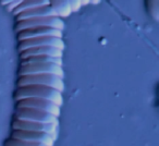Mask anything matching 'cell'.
Instances as JSON below:
<instances>
[{"label":"cell","mask_w":159,"mask_h":146,"mask_svg":"<svg viewBox=\"0 0 159 146\" xmlns=\"http://www.w3.org/2000/svg\"><path fill=\"white\" fill-rule=\"evenodd\" d=\"M14 97H16V102L21 99H25V98H39V99H46L55 103L59 107L63 105V97H62L61 92L51 89V87L43 86V85L21 86L16 89Z\"/></svg>","instance_id":"cell-1"},{"label":"cell","mask_w":159,"mask_h":146,"mask_svg":"<svg viewBox=\"0 0 159 146\" xmlns=\"http://www.w3.org/2000/svg\"><path fill=\"white\" fill-rule=\"evenodd\" d=\"M27 85H43L51 87L63 93L64 83L63 78L55 74H34V75H23L19 78L18 86H27Z\"/></svg>","instance_id":"cell-2"},{"label":"cell","mask_w":159,"mask_h":146,"mask_svg":"<svg viewBox=\"0 0 159 146\" xmlns=\"http://www.w3.org/2000/svg\"><path fill=\"white\" fill-rule=\"evenodd\" d=\"M52 27V29L59 30L63 32L64 29V22L58 16H48V18H36V19H30V20H24L16 22V32L25 31V30L33 29V27Z\"/></svg>","instance_id":"cell-3"},{"label":"cell","mask_w":159,"mask_h":146,"mask_svg":"<svg viewBox=\"0 0 159 146\" xmlns=\"http://www.w3.org/2000/svg\"><path fill=\"white\" fill-rule=\"evenodd\" d=\"M16 119L23 120V121L38 122V123L46 124H58L59 125V120H58L57 117L48 112H45V111L36 110V109L16 108Z\"/></svg>","instance_id":"cell-4"},{"label":"cell","mask_w":159,"mask_h":146,"mask_svg":"<svg viewBox=\"0 0 159 146\" xmlns=\"http://www.w3.org/2000/svg\"><path fill=\"white\" fill-rule=\"evenodd\" d=\"M58 124H46L38 123V122L23 121V120L14 119L12 122V129L13 130H23V131H32V132H43L50 135L53 139L58 137Z\"/></svg>","instance_id":"cell-5"},{"label":"cell","mask_w":159,"mask_h":146,"mask_svg":"<svg viewBox=\"0 0 159 146\" xmlns=\"http://www.w3.org/2000/svg\"><path fill=\"white\" fill-rule=\"evenodd\" d=\"M34 74H55L60 78H63L64 73L61 66L53 63H43V64H27L21 66L19 75H34Z\"/></svg>","instance_id":"cell-6"},{"label":"cell","mask_w":159,"mask_h":146,"mask_svg":"<svg viewBox=\"0 0 159 146\" xmlns=\"http://www.w3.org/2000/svg\"><path fill=\"white\" fill-rule=\"evenodd\" d=\"M18 103V108H30L36 109V110L45 111L55 117H59L60 115V107L57 106L55 103L49 102L46 99H39V98H25L21 99Z\"/></svg>","instance_id":"cell-7"},{"label":"cell","mask_w":159,"mask_h":146,"mask_svg":"<svg viewBox=\"0 0 159 146\" xmlns=\"http://www.w3.org/2000/svg\"><path fill=\"white\" fill-rule=\"evenodd\" d=\"M55 47V48L64 49V42L62 38L58 37H51V36H46V37H39V38H32V39H26L20 42L19 45V50L24 51L30 48H36V47Z\"/></svg>","instance_id":"cell-8"},{"label":"cell","mask_w":159,"mask_h":146,"mask_svg":"<svg viewBox=\"0 0 159 146\" xmlns=\"http://www.w3.org/2000/svg\"><path fill=\"white\" fill-rule=\"evenodd\" d=\"M11 139H20L25 142H34V143H40L46 146H55V139L50 135L43 132H32V131H23V130H13L11 134Z\"/></svg>","instance_id":"cell-9"},{"label":"cell","mask_w":159,"mask_h":146,"mask_svg":"<svg viewBox=\"0 0 159 146\" xmlns=\"http://www.w3.org/2000/svg\"><path fill=\"white\" fill-rule=\"evenodd\" d=\"M46 36H51V37L62 38V31L52 29V27H33V29L25 30V31L19 32L18 38L19 42L26 39H32V38H39L46 37Z\"/></svg>","instance_id":"cell-10"},{"label":"cell","mask_w":159,"mask_h":146,"mask_svg":"<svg viewBox=\"0 0 159 146\" xmlns=\"http://www.w3.org/2000/svg\"><path fill=\"white\" fill-rule=\"evenodd\" d=\"M36 56H50V57L62 58L63 50L55 48V47H36V48H30L24 51H21V59L24 60L30 57H36Z\"/></svg>","instance_id":"cell-11"},{"label":"cell","mask_w":159,"mask_h":146,"mask_svg":"<svg viewBox=\"0 0 159 146\" xmlns=\"http://www.w3.org/2000/svg\"><path fill=\"white\" fill-rule=\"evenodd\" d=\"M48 16H58L57 13L52 10L50 6H45V7L35 8L24 11L22 13L16 16V22L24 20H30V19H36V18H48Z\"/></svg>","instance_id":"cell-12"},{"label":"cell","mask_w":159,"mask_h":146,"mask_svg":"<svg viewBox=\"0 0 159 146\" xmlns=\"http://www.w3.org/2000/svg\"><path fill=\"white\" fill-rule=\"evenodd\" d=\"M49 6L57 13L58 18H68L72 13L69 0H49Z\"/></svg>","instance_id":"cell-13"},{"label":"cell","mask_w":159,"mask_h":146,"mask_svg":"<svg viewBox=\"0 0 159 146\" xmlns=\"http://www.w3.org/2000/svg\"><path fill=\"white\" fill-rule=\"evenodd\" d=\"M43 63H53L57 66H62V58L50 57V56H36V57H30L22 60L21 66H27V64H43Z\"/></svg>","instance_id":"cell-14"},{"label":"cell","mask_w":159,"mask_h":146,"mask_svg":"<svg viewBox=\"0 0 159 146\" xmlns=\"http://www.w3.org/2000/svg\"><path fill=\"white\" fill-rule=\"evenodd\" d=\"M45 6H49V0H24L23 2H21L16 9L12 11L13 16H18V14L22 13L24 11L31 9H35V8L45 7Z\"/></svg>","instance_id":"cell-15"},{"label":"cell","mask_w":159,"mask_h":146,"mask_svg":"<svg viewBox=\"0 0 159 146\" xmlns=\"http://www.w3.org/2000/svg\"><path fill=\"white\" fill-rule=\"evenodd\" d=\"M5 146H46V145L40 144V143H34V142L20 141V139H11V137H10V139L6 142Z\"/></svg>","instance_id":"cell-16"},{"label":"cell","mask_w":159,"mask_h":146,"mask_svg":"<svg viewBox=\"0 0 159 146\" xmlns=\"http://www.w3.org/2000/svg\"><path fill=\"white\" fill-rule=\"evenodd\" d=\"M23 1H24V0H0L1 5L5 6L8 11H11V12L13 11L21 2H23Z\"/></svg>","instance_id":"cell-17"},{"label":"cell","mask_w":159,"mask_h":146,"mask_svg":"<svg viewBox=\"0 0 159 146\" xmlns=\"http://www.w3.org/2000/svg\"><path fill=\"white\" fill-rule=\"evenodd\" d=\"M70 1V5H71V10L72 12H76L81 9V0H69Z\"/></svg>","instance_id":"cell-18"},{"label":"cell","mask_w":159,"mask_h":146,"mask_svg":"<svg viewBox=\"0 0 159 146\" xmlns=\"http://www.w3.org/2000/svg\"><path fill=\"white\" fill-rule=\"evenodd\" d=\"M91 3V0H81V6H87Z\"/></svg>","instance_id":"cell-19"},{"label":"cell","mask_w":159,"mask_h":146,"mask_svg":"<svg viewBox=\"0 0 159 146\" xmlns=\"http://www.w3.org/2000/svg\"><path fill=\"white\" fill-rule=\"evenodd\" d=\"M100 1H102V0H91V3H93V5H98Z\"/></svg>","instance_id":"cell-20"}]
</instances>
